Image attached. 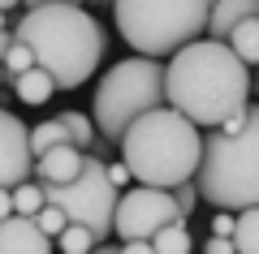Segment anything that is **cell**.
Listing matches in <instances>:
<instances>
[{"label":"cell","mask_w":259,"mask_h":254,"mask_svg":"<svg viewBox=\"0 0 259 254\" xmlns=\"http://www.w3.org/2000/svg\"><path fill=\"white\" fill-rule=\"evenodd\" d=\"M250 104V69L225 43H186L164 61V108L186 117L199 134L221 129Z\"/></svg>","instance_id":"obj_1"},{"label":"cell","mask_w":259,"mask_h":254,"mask_svg":"<svg viewBox=\"0 0 259 254\" xmlns=\"http://www.w3.org/2000/svg\"><path fill=\"white\" fill-rule=\"evenodd\" d=\"M9 30L18 43L30 47L35 69H44L61 91L82 86L100 69L104 47H108L100 18L82 5H30Z\"/></svg>","instance_id":"obj_2"},{"label":"cell","mask_w":259,"mask_h":254,"mask_svg":"<svg viewBox=\"0 0 259 254\" xmlns=\"http://www.w3.org/2000/svg\"><path fill=\"white\" fill-rule=\"evenodd\" d=\"M121 164L147 190H177V185L194 181L199 168V151H203V134L173 108L143 112L134 125L121 134Z\"/></svg>","instance_id":"obj_3"},{"label":"cell","mask_w":259,"mask_h":254,"mask_svg":"<svg viewBox=\"0 0 259 254\" xmlns=\"http://www.w3.org/2000/svg\"><path fill=\"white\" fill-rule=\"evenodd\" d=\"M194 194L207 198L216 211H250L259 202V112L246 108L238 134L203 129V151L194 168Z\"/></svg>","instance_id":"obj_4"},{"label":"cell","mask_w":259,"mask_h":254,"mask_svg":"<svg viewBox=\"0 0 259 254\" xmlns=\"http://www.w3.org/2000/svg\"><path fill=\"white\" fill-rule=\"evenodd\" d=\"M95 108H91V125L95 138L108 146L121 142L134 121L143 112L164 108V65L160 61H143V56H125L112 69H104V78L95 82Z\"/></svg>","instance_id":"obj_5"},{"label":"cell","mask_w":259,"mask_h":254,"mask_svg":"<svg viewBox=\"0 0 259 254\" xmlns=\"http://www.w3.org/2000/svg\"><path fill=\"white\" fill-rule=\"evenodd\" d=\"M117 35L134 47V56L164 65L186 43H199L207 26V5L203 0H121L117 9Z\"/></svg>","instance_id":"obj_6"},{"label":"cell","mask_w":259,"mask_h":254,"mask_svg":"<svg viewBox=\"0 0 259 254\" xmlns=\"http://www.w3.org/2000/svg\"><path fill=\"white\" fill-rule=\"evenodd\" d=\"M44 202H52L69 224L87 228L95 241H108L112 237V211H117V190L104 177V160L100 155H82V173L69 185H39Z\"/></svg>","instance_id":"obj_7"},{"label":"cell","mask_w":259,"mask_h":254,"mask_svg":"<svg viewBox=\"0 0 259 254\" xmlns=\"http://www.w3.org/2000/svg\"><path fill=\"white\" fill-rule=\"evenodd\" d=\"M182 224L173 207V194L168 190H147V185H130L117 194V211H112V237L121 245L125 241H151L160 228Z\"/></svg>","instance_id":"obj_8"},{"label":"cell","mask_w":259,"mask_h":254,"mask_svg":"<svg viewBox=\"0 0 259 254\" xmlns=\"http://www.w3.org/2000/svg\"><path fill=\"white\" fill-rule=\"evenodd\" d=\"M26 129L9 108H0V190L30 181V146H26Z\"/></svg>","instance_id":"obj_9"},{"label":"cell","mask_w":259,"mask_h":254,"mask_svg":"<svg viewBox=\"0 0 259 254\" xmlns=\"http://www.w3.org/2000/svg\"><path fill=\"white\" fill-rule=\"evenodd\" d=\"M78 173H82V151H74L69 142L44 151L30 164V181L35 185H69V181H78Z\"/></svg>","instance_id":"obj_10"},{"label":"cell","mask_w":259,"mask_h":254,"mask_svg":"<svg viewBox=\"0 0 259 254\" xmlns=\"http://www.w3.org/2000/svg\"><path fill=\"white\" fill-rule=\"evenodd\" d=\"M246 18H259L255 0H221V5H207L203 39H207V43H225V39L233 35V26H242Z\"/></svg>","instance_id":"obj_11"},{"label":"cell","mask_w":259,"mask_h":254,"mask_svg":"<svg viewBox=\"0 0 259 254\" xmlns=\"http://www.w3.org/2000/svg\"><path fill=\"white\" fill-rule=\"evenodd\" d=\"M0 254H52V241L30 220L9 216V220H0Z\"/></svg>","instance_id":"obj_12"},{"label":"cell","mask_w":259,"mask_h":254,"mask_svg":"<svg viewBox=\"0 0 259 254\" xmlns=\"http://www.w3.org/2000/svg\"><path fill=\"white\" fill-rule=\"evenodd\" d=\"M65 125V134H69V146H74V151H82V155H95V146H108V142H100V138H95V125H91V117H87V112H61V117H56Z\"/></svg>","instance_id":"obj_13"},{"label":"cell","mask_w":259,"mask_h":254,"mask_svg":"<svg viewBox=\"0 0 259 254\" xmlns=\"http://www.w3.org/2000/svg\"><path fill=\"white\" fill-rule=\"evenodd\" d=\"M56 95V86H52V78H48L44 69H26L18 82H13V99H22V104H30V108H39V104H48Z\"/></svg>","instance_id":"obj_14"},{"label":"cell","mask_w":259,"mask_h":254,"mask_svg":"<svg viewBox=\"0 0 259 254\" xmlns=\"http://www.w3.org/2000/svg\"><path fill=\"white\" fill-rule=\"evenodd\" d=\"M225 47H229V52L250 69V65L259 61V18H246L242 26H233V35L225 39Z\"/></svg>","instance_id":"obj_15"},{"label":"cell","mask_w":259,"mask_h":254,"mask_svg":"<svg viewBox=\"0 0 259 254\" xmlns=\"http://www.w3.org/2000/svg\"><path fill=\"white\" fill-rule=\"evenodd\" d=\"M229 241H233V254H259V216H255V207L233 216Z\"/></svg>","instance_id":"obj_16"},{"label":"cell","mask_w":259,"mask_h":254,"mask_svg":"<svg viewBox=\"0 0 259 254\" xmlns=\"http://www.w3.org/2000/svg\"><path fill=\"white\" fill-rule=\"evenodd\" d=\"M147 245H151V254H190V250H194L190 224H168V228H160Z\"/></svg>","instance_id":"obj_17"},{"label":"cell","mask_w":259,"mask_h":254,"mask_svg":"<svg viewBox=\"0 0 259 254\" xmlns=\"http://www.w3.org/2000/svg\"><path fill=\"white\" fill-rule=\"evenodd\" d=\"M9 198H13V216H22V220H35V211L44 207V190H39L35 181L13 185V190H9Z\"/></svg>","instance_id":"obj_18"},{"label":"cell","mask_w":259,"mask_h":254,"mask_svg":"<svg viewBox=\"0 0 259 254\" xmlns=\"http://www.w3.org/2000/svg\"><path fill=\"white\" fill-rule=\"evenodd\" d=\"M0 69H5V82H18L26 69H35V56H30V47L13 39V47L0 56Z\"/></svg>","instance_id":"obj_19"},{"label":"cell","mask_w":259,"mask_h":254,"mask_svg":"<svg viewBox=\"0 0 259 254\" xmlns=\"http://www.w3.org/2000/svg\"><path fill=\"white\" fill-rule=\"evenodd\" d=\"M56 241H61V254H91L95 245H100L87 228H78V224H65V233L56 237Z\"/></svg>","instance_id":"obj_20"},{"label":"cell","mask_w":259,"mask_h":254,"mask_svg":"<svg viewBox=\"0 0 259 254\" xmlns=\"http://www.w3.org/2000/svg\"><path fill=\"white\" fill-rule=\"evenodd\" d=\"M30 224H35V228H39V233H44V237H48V241H52V237H61V233H65V224H69V220H65V216H61V211H56V207H52V202H44V207H39V211H35V220H30Z\"/></svg>","instance_id":"obj_21"},{"label":"cell","mask_w":259,"mask_h":254,"mask_svg":"<svg viewBox=\"0 0 259 254\" xmlns=\"http://www.w3.org/2000/svg\"><path fill=\"white\" fill-rule=\"evenodd\" d=\"M168 194H173V207H177V216H182V224H190V216L199 211V194H194V181L177 185V190H168Z\"/></svg>","instance_id":"obj_22"},{"label":"cell","mask_w":259,"mask_h":254,"mask_svg":"<svg viewBox=\"0 0 259 254\" xmlns=\"http://www.w3.org/2000/svg\"><path fill=\"white\" fill-rule=\"evenodd\" d=\"M233 233V216L229 211H216V220H212V237H229Z\"/></svg>","instance_id":"obj_23"},{"label":"cell","mask_w":259,"mask_h":254,"mask_svg":"<svg viewBox=\"0 0 259 254\" xmlns=\"http://www.w3.org/2000/svg\"><path fill=\"white\" fill-rule=\"evenodd\" d=\"M203 254H233V241H229V237H207Z\"/></svg>","instance_id":"obj_24"},{"label":"cell","mask_w":259,"mask_h":254,"mask_svg":"<svg viewBox=\"0 0 259 254\" xmlns=\"http://www.w3.org/2000/svg\"><path fill=\"white\" fill-rule=\"evenodd\" d=\"M117 254H151V245L147 241H125V245H117Z\"/></svg>","instance_id":"obj_25"},{"label":"cell","mask_w":259,"mask_h":254,"mask_svg":"<svg viewBox=\"0 0 259 254\" xmlns=\"http://www.w3.org/2000/svg\"><path fill=\"white\" fill-rule=\"evenodd\" d=\"M13 216V198H9V190H0V220H9Z\"/></svg>","instance_id":"obj_26"},{"label":"cell","mask_w":259,"mask_h":254,"mask_svg":"<svg viewBox=\"0 0 259 254\" xmlns=\"http://www.w3.org/2000/svg\"><path fill=\"white\" fill-rule=\"evenodd\" d=\"M9 47H13V30H0V56L9 52Z\"/></svg>","instance_id":"obj_27"},{"label":"cell","mask_w":259,"mask_h":254,"mask_svg":"<svg viewBox=\"0 0 259 254\" xmlns=\"http://www.w3.org/2000/svg\"><path fill=\"white\" fill-rule=\"evenodd\" d=\"M91 254H117V245H95Z\"/></svg>","instance_id":"obj_28"}]
</instances>
